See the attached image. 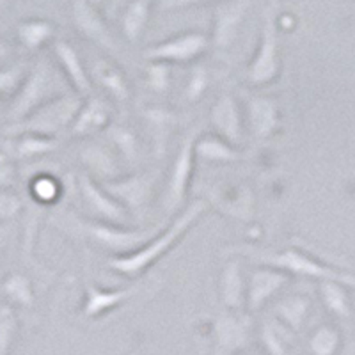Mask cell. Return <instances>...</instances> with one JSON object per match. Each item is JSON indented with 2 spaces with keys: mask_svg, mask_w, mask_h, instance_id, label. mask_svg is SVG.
Returning a JSON list of instances; mask_svg holds the SVG:
<instances>
[{
  "mask_svg": "<svg viewBox=\"0 0 355 355\" xmlns=\"http://www.w3.org/2000/svg\"><path fill=\"white\" fill-rule=\"evenodd\" d=\"M55 36V25L44 18H27L17 25V37L28 52H37Z\"/></svg>",
  "mask_w": 355,
  "mask_h": 355,
  "instance_id": "cell-23",
  "label": "cell"
},
{
  "mask_svg": "<svg viewBox=\"0 0 355 355\" xmlns=\"http://www.w3.org/2000/svg\"><path fill=\"white\" fill-rule=\"evenodd\" d=\"M110 126V109L107 101L98 96H89L82 103L75 121H73L69 133L73 137H87L100 130H107Z\"/></svg>",
  "mask_w": 355,
  "mask_h": 355,
  "instance_id": "cell-22",
  "label": "cell"
},
{
  "mask_svg": "<svg viewBox=\"0 0 355 355\" xmlns=\"http://www.w3.org/2000/svg\"><path fill=\"white\" fill-rule=\"evenodd\" d=\"M151 4L150 2H132L126 6L121 17V31L130 43L141 40L148 20H150Z\"/></svg>",
  "mask_w": 355,
  "mask_h": 355,
  "instance_id": "cell-31",
  "label": "cell"
},
{
  "mask_svg": "<svg viewBox=\"0 0 355 355\" xmlns=\"http://www.w3.org/2000/svg\"><path fill=\"white\" fill-rule=\"evenodd\" d=\"M6 304L17 307H31L34 304V288L24 272H9L0 284Z\"/></svg>",
  "mask_w": 355,
  "mask_h": 355,
  "instance_id": "cell-29",
  "label": "cell"
},
{
  "mask_svg": "<svg viewBox=\"0 0 355 355\" xmlns=\"http://www.w3.org/2000/svg\"><path fill=\"white\" fill-rule=\"evenodd\" d=\"M18 334L17 313L9 304L0 302V355H9Z\"/></svg>",
  "mask_w": 355,
  "mask_h": 355,
  "instance_id": "cell-36",
  "label": "cell"
},
{
  "mask_svg": "<svg viewBox=\"0 0 355 355\" xmlns=\"http://www.w3.org/2000/svg\"><path fill=\"white\" fill-rule=\"evenodd\" d=\"M80 162L89 171V176L93 180L98 178L101 183L114 182L117 178H121V166L117 160V153L109 144H101V142L85 144L80 150Z\"/></svg>",
  "mask_w": 355,
  "mask_h": 355,
  "instance_id": "cell-20",
  "label": "cell"
},
{
  "mask_svg": "<svg viewBox=\"0 0 355 355\" xmlns=\"http://www.w3.org/2000/svg\"><path fill=\"white\" fill-rule=\"evenodd\" d=\"M309 352L313 355H338L341 348V332L329 323H323L309 338Z\"/></svg>",
  "mask_w": 355,
  "mask_h": 355,
  "instance_id": "cell-33",
  "label": "cell"
},
{
  "mask_svg": "<svg viewBox=\"0 0 355 355\" xmlns=\"http://www.w3.org/2000/svg\"><path fill=\"white\" fill-rule=\"evenodd\" d=\"M210 121L215 132L218 133V137L233 144L234 148L242 144L243 135H245V123H243L242 109L233 94H220V98L211 107Z\"/></svg>",
  "mask_w": 355,
  "mask_h": 355,
  "instance_id": "cell-13",
  "label": "cell"
},
{
  "mask_svg": "<svg viewBox=\"0 0 355 355\" xmlns=\"http://www.w3.org/2000/svg\"><path fill=\"white\" fill-rule=\"evenodd\" d=\"M210 84V75H208V69L205 66H194L192 71L189 75V80H187L185 87V98L187 101H198L199 98L205 94V91L208 89Z\"/></svg>",
  "mask_w": 355,
  "mask_h": 355,
  "instance_id": "cell-39",
  "label": "cell"
},
{
  "mask_svg": "<svg viewBox=\"0 0 355 355\" xmlns=\"http://www.w3.org/2000/svg\"><path fill=\"white\" fill-rule=\"evenodd\" d=\"M82 100L78 94L66 93L55 100L49 101L46 105L34 110L24 121L12 123L6 128V135L17 137V135H25V133H34V135H43V137H53L66 128H71L78 110H80Z\"/></svg>",
  "mask_w": 355,
  "mask_h": 355,
  "instance_id": "cell-4",
  "label": "cell"
},
{
  "mask_svg": "<svg viewBox=\"0 0 355 355\" xmlns=\"http://www.w3.org/2000/svg\"><path fill=\"white\" fill-rule=\"evenodd\" d=\"M15 182H17V167H15V162L0 166V189H11V185Z\"/></svg>",
  "mask_w": 355,
  "mask_h": 355,
  "instance_id": "cell-40",
  "label": "cell"
},
{
  "mask_svg": "<svg viewBox=\"0 0 355 355\" xmlns=\"http://www.w3.org/2000/svg\"><path fill=\"white\" fill-rule=\"evenodd\" d=\"M9 233H11V230H9L8 224H2V226H0V259H2L4 249H6V245H8Z\"/></svg>",
  "mask_w": 355,
  "mask_h": 355,
  "instance_id": "cell-41",
  "label": "cell"
},
{
  "mask_svg": "<svg viewBox=\"0 0 355 355\" xmlns=\"http://www.w3.org/2000/svg\"><path fill=\"white\" fill-rule=\"evenodd\" d=\"M309 307V299L304 295H288L274 306V318L283 323L291 332H297L306 322Z\"/></svg>",
  "mask_w": 355,
  "mask_h": 355,
  "instance_id": "cell-27",
  "label": "cell"
},
{
  "mask_svg": "<svg viewBox=\"0 0 355 355\" xmlns=\"http://www.w3.org/2000/svg\"><path fill=\"white\" fill-rule=\"evenodd\" d=\"M199 137V130H192L183 141L182 148L178 151L171 166L169 178H167L162 206L167 215H173L185 205L187 194H189L190 183H192V174H194L196 164V141Z\"/></svg>",
  "mask_w": 355,
  "mask_h": 355,
  "instance_id": "cell-7",
  "label": "cell"
},
{
  "mask_svg": "<svg viewBox=\"0 0 355 355\" xmlns=\"http://www.w3.org/2000/svg\"><path fill=\"white\" fill-rule=\"evenodd\" d=\"M250 2H224L214 9V25H211L210 44L217 50H227L239 36L240 25L247 17Z\"/></svg>",
  "mask_w": 355,
  "mask_h": 355,
  "instance_id": "cell-15",
  "label": "cell"
},
{
  "mask_svg": "<svg viewBox=\"0 0 355 355\" xmlns=\"http://www.w3.org/2000/svg\"><path fill=\"white\" fill-rule=\"evenodd\" d=\"M128 355H142V352L141 350H133V352H130Z\"/></svg>",
  "mask_w": 355,
  "mask_h": 355,
  "instance_id": "cell-43",
  "label": "cell"
},
{
  "mask_svg": "<svg viewBox=\"0 0 355 355\" xmlns=\"http://www.w3.org/2000/svg\"><path fill=\"white\" fill-rule=\"evenodd\" d=\"M93 77L119 103H126L130 96H132V91H130V84L126 80L125 73L117 68L114 62L96 61L93 68Z\"/></svg>",
  "mask_w": 355,
  "mask_h": 355,
  "instance_id": "cell-25",
  "label": "cell"
},
{
  "mask_svg": "<svg viewBox=\"0 0 355 355\" xmlns=\"http://www.w3.org/2000/svg\"><path fill=\"white\" fill-rule=\"evenodd\" d=\"M247 126L256 139H268L277 132L281 125L277 101L268 96L247 94L245 101Z\"/></svg>",
  "mask_w": 355,
  "mask_h": 355,
  "instance_id": "cell-19",
  "label": "cell"
},
{
  "mask_svg": "<svg viewBox=\"0 0 355 355\" xmlns=\"http://www.w3.org/2000/svg\"><path fill=\"white\" fill-rule=\"evenodd\" d=\"M66 94L61 89L59 78L55 77V71L50 68L44 61L36 62L31 68L24 85L18 91V94L11 100V105L8 110V119L12 123L24 121L34 110L46 105L49 101Z\"/></svg>",
  "mask_w": 355,
  "mask_h": 355,
  "instance_id": "cell-5",
  "label": "cell"
},
{
  "mask_svg": "<svg viewBox=\"0 0 355 355\" xmlns=\"http://www.w3.org/2000/svg\"><path fill=\"white\" fill-rule=\"evenodd\" d=\"M171 78H173L171 64H166V62H150V66L146 69V82H148L151 91L158 94L169 91Z\"/></svg>",
  "mask_w": 355,
  "mask_h": 355,
  "instance_id": "cell-37",
  "label": "cell"
},
{
  "mask_svg": "<svg viewBox=\"0 0 355 355\" xmlns=\"http://www.w3.org/2000/svg\"><path fill=\"white\" fill-rule=\"evenodd\" d=\"M206 211H208V202L202 201V199H196L171 222L166 230L162 231V233L158 231L144 247H141V249L132 252V254L114 256V258L107 261V266H109L110 270L125 275V277H139L142 272L153 266L158 259L164 258Z\"/></svg>",
  "mask_w": 355,
  "mask_h": 355,
  "instance_id": "cell-1",
  "label": "cell"
},
{
  "mask_svg": "<svg viewBox=\"0 0 355 355\" xmlns=\"http://www.w3.org/2000/svg\"><path fill=\"white\" fill-rule=\"evenodd\" d=\"M77 187L85 208L93 215L91 217L93 220L105 222V224H112V226H128V210L119 205L100 183H96V180H93L89 174H80L77 178Z\"/></svg>",
  "mask_w": 355,
  "mask_h": 355,
  "instance_id": "cell-10",
  "label": "cell"
},
{
  "mask_svg": "<svg viewBox=\"0 0 355 355\" xmlns=\"http://www.w3.org/2000/svg\"><path fill=\"white\" fill-rule=\"evenodd\" d=\"M8 142L15 160H34V158L52 153V151L57 150V146H59L57 139L34 135V133L17 135V137H12Z\"/></svg>",
  "mask_w": 355,
  "mask_h": 355,
  "instance_id": "cell-26",
  "label": "cell"
},
{
  "mask_svg": "<svg viewBox=\"0 0 355 355\" xmlns=\"http://www.w3.org/2000/svg\"><path fill=\"white\" fill-rule=\"evenodd\" d=\"M28 64L25 61L0 68V98H15L27 78Z\"/></svg>",
  "mask_w": 355,
  "mask_h": 355,
  "instance_id": "cell-35",
  "label": "cell"
},
{
  "mask_svg": "<svg viewBox=\"0 0 355 355\" xmlns=\"http://www.w3.org/2000/svg\"><path fill=\"white\" fill-rule=\"evenodd\" d=\"M155 173H135L130 176H121L114 182L100 183L103 189L116 199L121 206L130 211H142L151 201L155 192Z\"/></svg>",
  "mask_w": 355,
  "mask_h": 355,
  "instance_id": "cell-11",
  "label": "cell"
},
{
  "mask_svg": "<svg viewBox=\"0 0 355 355\" xmlns=\"http://www.w3.org/2000/svg\"><path fill=\"white\" fill-rule=\"evenodd\" d=\"M218 295L226 311L242 313L247 302V281L243 277L242 263L236 258H231L222 266L218 277Z\"/></svg>",
  "mask_w": 355,
  "mask_h": 355,
  "instance_id": "cell-21",
  "label": "cell"
},
{
  "mask_svg": "<svg viewBox=\"0 0 355 355\" xmlns=\"http://www.w3.org/2000/svg\"><path fill=\"white\" fill-rule=\"evenodd\" d=\"M196 157L211 164H234L242 160L243 153L218 135H199L196 141Z\"/></svg>",
  "mask_w": 355,
  "mask_h": 355,
  "instance_id": "cell-24",
  "label": "cell"
},
{
  "mask_svg": "<svg viewBox=\"0 0 355 355\" xmlns=\"http://www.w3.org/2000/svg\"><path fill=\"white\" fill-rule=\"evenodd\" d=\"M25 208V201L18 192L11 189H0V222L8 224L17 218Z\"/></svg>",
  "mask_w": 355,
  "mask_h": 355,
  "instance_id": "cell-38",
  "label": "cell"
},
{
  "mask_svg": "<svg viewBox=\"0 0 355 355\" xmlns=\"http://www.w3.org/2000/svg\"><path fill=\"white\" fill-rule=\"evenodd\" d=\"M240 355H252V354H247V352H242V354H240Z\"/></svg>",
  "mask_w": 355,
  "mask_h": 355,
  "instance_id": "cell-44",
  "label": "cell"
},
{
  "mask_svg": "<svg viewBox=\"0 0 355 355\" xmlns=\"http://www.w3.org/2000/svg\"><path fill=\"white\" fill-rule=\"evenodd\" d=\"M279 71H281V55H279L277 6L268 4L263 9L259 44L247 66L245 78L252 85H266L277 78Z\"/></svg>",
  "mask_w": 355,
  "mask_h": 355,
  "instance_id": "cell-6",
  "label": "cell"
},
{
  "mask_svg": "<svg viewBox=\"0 0 355 355\" xmlns=\"http://www.w3.org/2000/svg\"><path fill=\"white\" fill-rule=\"evenodd\" d=\"M107 139L116 148V153L125 160L135 162L139 158V141L135 133L125 125H110L107 128Z\"/></svg>",
  "mask_w": 355,
  "mask_h": 355,
  "instance_id": "cell-34",
  "label": "cell"
},
{
  "mask_svg": "<svg viewBox=\"0 0 355 355\" xmlns=\"http://www.w3.org/2000/svg\"><path fill=\"white\" fill-rule=\"evenodd\" d=\"M318 291L323 306L327 307V311H331L332 315L341 316V318L350 316V300H348V293L343 284L323 281L320 283Z\"/></svg>",
  "mask_w": 355,
  "mask_h": 355,
  "instance_id": "cell-32",
  "label": "cell"
},
{
  "mask_svg": "<svg viewBox=\"0 0 355 355\" xmlns=\"http://www.w3.org/2000/svg\"><path fill=\"white\" fill-rule=\"evenodd\" d=\"M293 339V332L272 316L261 322L259 341L268 355H288V345Z\"/></svg>",
  "mask_w": 355,
  "mask_h": 355,
  "instance_id": "cell-30",
  "label": "cell"
},
{
  "mask_svg": "<svg viewBox=\"0 0 355 355\" xmlns=\"http://www.w3.org/2000/svg\"><path fill=\"white\" fill-rule=\"evenodd\" d=\"M227 252H242L243 256L250 258L252 261H258L270 268L286 272L288 275H302V277L318 279L320 283L323 281H332L343 286L355 288V274L354 272L343 270L334 265L322 261V259L311 256L306 250L299 247H290V249L272 250V249H259V247H233L227 249Z\"/></svg>",
  "mask_w": 355,
  "mask_h": 355,
  "instance_id": "cell-2",
  "label": "cell"
},
{
  "mask_svg": "<svg viewBox=\"0 0 355 355\" xmlns=\"http://www.w3.org/2000/svg\"><path fill=\"white\" fill-rule=\"evenodd\" d=\"M288 283H290V275L286 272L270 268V266L254 268L247 279L245 307L249 315H254L259 309H263V306L283 290Z\"/></svg>",
  "mask_w": 355,
  "mask_h": 355,
  "instance_id": "cell-12",
  "label": "cell"
},
{
  "mask_svg": "<svg viewBox=\"0 0 355 355\" xmlns=\"http://www.w3.org/2000/svg\"><path fill=\"white\" fill-rule=\"evenodd\" d=\"M71 20L85 40L93 41L107 52H116V43H114L109 25L96 6L91 2H73Z\"/></svg>",
  "mask_w": 355,
  "mask_h": 355,
  "instance_id": "cell-14",
  "label": "cell"
},
{
  "mask_svg": "<svg viewBox=\"0 0 355 355\" xmlns=\"http://www.w3.org/2000/svg\"><path fill=\"white\" fill-rule=\"evenodd\" d=\"M11 53H12L11 44H9L4 37H0V64L8 61V57L11 55Z\"/></svg>",
  "mask_w": 355,
  "mask_h": 355,
  "instance_id": "cell-42",
  "label": "cell"
},
{
  "mask_svg": "<svg viewBox=\"0 0 355 355\" xmlns=\"http://www.w3.org/2000/svg\"><path fill=\"white\" fill-rule=\"evenodd\" d=\"M142 291V283L130 284L126 288H100L94 283L85 284V297L82 304V313L87 318H98L101 315H107L116 307H121L123 304L128 302L130 299L137 297Z\"/></svg>",
  "mask_w": 355,
  "mask_h": 355,
  "instance_id": "cell-16",
  "label": "cell"
},
{
  "mask_svg": "<svg viewBox=\"0 0 355 355\" xmlns=\"http://www.w3.org/2000/svg\"><path fill=\"white\" fill-rule=\"evenodd\" d=\"M211 355H240L252 339V320L243 313L220 311L211 318Z\"/></svg>",
  "mask_w": 355,
  "mask_h": 355,
  "instance_id": "cell-8",
  "label": "cell"
},
{
  "mask_svg": "<svg viewBox=\"0 0 355 355\" xmlns=\"http://www.w3.org/2000/svg\"><path fill=\"white\" fill-rule=\"evenodd\" d=\"M144 119L148 123L151 130V135H153V144L155 150H157L158 158H162L166 155L167 141H169L171 128L176 123V116L171 110L164 109V107H150V109L144 110Z\"/></svg>",
  "mask_w": 355,
  "mask_h": 355,
  "instance_id": "cell-28",
  "label": "cell"
},
{
  "mask_svg": "<svg viewBox=\"0 0 355 355\" xmlns=\"http://www.w3.org/2000/svg\"><path fill=\"white\" fill-rule=\"evenodd\" d=\"M59 230L69 231V233L77 234L80 239L89 240V242L96 243L98 247L110 250L116 256L132 254L141 247L153 239L158 233V227H148V230H126L121 226H112V224H105V222L93 220V218H80L73 217V215H66V217H59V220H53Z\"/></svg>",
  "mask_w": 355,
  "mask_h": 355,
  "instance_id": "cell-3",
  "label": "cell"
},
{
  "mask_svg": "<svg viewBox=\"0 0 355 355\" xmlns=\"http://www.w3.org/2000/svg\"><path fill=\"white\" fill-rule=\"evenodd\" d=\"M52 52L55 57L57 64L62 69V75L66 77L68 84L80 98L93 96V85L89 73L85 71V66L82 62L80 55L71 44L64 40H57L52 44Z\"/></svg>",
  "mask_w": 355,
  "mask_h": 355,
  "instance_id": "cell-17",
  "label": "cell"
},
{
  "mask_svg": "<svg viewBox=\"0 0 355 355\" xmlns=\"http://www.w3.org/2000/svg\"><path fill=\"white\" fill-rule=\"evenodd\" d=\"M210 37L202 33H182L151 44L144 50V57L150 62H166V64H183L196 61L199 55L208 50Z\"/></svg>",
  "mask_w": 355,
  "mask_h": 355,
  "instance_id": "cell-9",
  "label": "cell"
},
{
  "mask_svg": "<svg viewBox=\"0 0 355 355\" xmlns=\"http://www.w3.org/2000/svg\"><path fill=\"white\" fill-rule=\"evenodd\" d=\"M28 169L33 173L24 174L28 201L41 208L55 205L62 196V185L61 180L53 174L52 164H31Z\"/></svg>",
  "mask_w": 355,
  "mask_h": 355,
  "instance_id": "cell-18",
  "label": "cell"
}]
</instances>
